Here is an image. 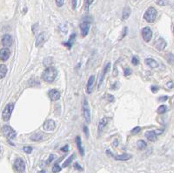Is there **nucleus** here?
Listing matches in <instances>:
<instances>
[{"label": "nucleus", "instance_id": "obj_2", "mask_svg": "<svg viewBox=\"0 0 174 173\" xmlns=\"http://www.w3.org/2000/svg\"><path fill=\"white\" fill-rule=\"evenodd\" d=\"M157 15H158L157 10L153 7H150L145 11V15H144V19L148 23H153L156 20V19H157Z\"/></svg>", "mask_w": 174, "mask_h": 173}, {"label": "nucleus", "instance_id": "obj_10", "mask_svg": "<svg viewBox=\"0 0 174 173\" xmlns=\"http://www.w3.org/2000/svg\"><path fill=\"white\" fill-rule=\"evenodd\" d=\"M44 130H46V131H52V130H55L56 128V124L53 120L52 119H49V120L45 121L44 124L43 125Z\"/></svg>", "mask_w": 174, "mask_h": 173}, {"label": "nucleus", "instance_id": "obj_44", "mask_svg": "<svg viewBox=\"0 0 174 173\" xmlns=\"http://www.w3.org/2000/svg\"><path fill=\"white\" fill-rule=\"evenodd\" d=\"M153 131H154V133L156 135H160V134H161V133H162L163 131H164V130H163V129H162V130H161V129H159V130H153Z\"/></svg>", "mask_w": 174, "mask_h": 173}, {"label": "nucleus", "instance_id": "obj_19", "mask_svg": "<svg viewBox=\"0 0 174 173\" xmlns=\"http://www.w3.org/2000/svg\"><path fill=\"white\" fill-rule=\"evenodd\" d=\"M44 35H45V34L42 32V33H40L39 36H38L37 40H36V46H37V47L41 46L44 43V40H45V36H44Z\"/></svg>", "mask_w": 174, "mask_h": 173}, {"label": "nucleus", "instance_id": "obj_5", "mask_svg": "<svg viewBox=\"0 0 174 173\" xmlns=\"http://www.w3.org/2000/svg\"><path fill=\"white\" fill-rule=\"evenodd\" d=\"M14 109V105L13 104H8L7 105L5 106L3 113H2V117H3V119L5 121L10 120V117H11V113L13 111Z\"/></svg>", "mask_w": 174, "mask_h": 173}, {"label": "nucleus", "instance_id": "obj_46", "mask_svg": "<svg viewBox=\"0 0 174 173\" xmlns=\"http://www.w3.org/2000/svg\"><path fill=\"white\" fill-rule=\"evenodd\" d=\"M118 85H119V84H118V83L117 82V83H115V84H114V85H112V86H111V89H112V90H116L117 88L118 87Z\"/></svg>", "mask_w": 174, "mask_h": 173}, {"label": "nucleus", "instance_id": "obj_9", "mask_svg": "<svg viewBox=\"0 0 174 173\" xmlns=\"http://www.w3.org/2000/svg\"><path fill=\"white\" fill-rule=\"evenodd\" d=\"M12 42H13V39H12V37L9 35V34H5L3 36L2 38V40H1V43L3 44V46H5L6 48L10 47L12 45Z\"/></svg>", "mask_w": 174, "mask_h": 173}, {"label": "nucleus", "instance_id": "obj_37", "mask_svg": "<svg viewBox=\"0 0 174 173\" xmlns=\"http://www.w3.org/2000/svg\"><path fill=\"white\" fill-rule=\"evenodd\" d=\"M83 130H84V132L85 133L86 137L88 138V137H89V130H88V127H87L86 125H85V126H84V128H83Z\"/></svg>", "mask_w": 174, "mask_h": 173}, {"label": "nucleus", "instance_id": "obj_32", "mask_svg": "<svg viewBox=\"0 0 174 173\" xmlns=\"http://www.w3.org/2000/svg\"><path fill=\"white\" fill-rule=\"evenodd\" d=\"M23 150H24V151L25 153L31 154V151H32V147H31V146H24V148H23Z\"/></svg>", "mask_w": 174, "mask_h": 173}, {"label": "nucleus", "instance_id": "obj_6", "mask_svg": "<svg viewBox=\"0 0 174 173\" xmlns=\"http://www.w3.org/2000/svg\"><path fill=\"white\" fill-rule=\"evenodd\" d=\"M79 27H80V31H81V34H82L83 37L87 36L90 27H91V20H84L80 24Z\"/></svg>", "mask_w": 174, "mask_h": 173}, {"label": "nucleus", "instance_id": "obj_25", "mask_svg": "<svg viewBox=\"0 0 174 173\" xmlns=\"http://www.w3.org/2000/svg\"><path fill=\"white\" fill-rule=\"evenodd\" d=\"M137 146H138L139 149L142 150H145L147 147V144H146L145 140H139L137 142Z\"/></svg>", "mask_w": 174, "mask_h": 173}, {"label": "nucleus", "instance_id": "obj_41", "mask_svg": "<svg viewBox=\"0 0 174 173\" xmlns=\"http://www.w3.org/2000/svg\"><path fill=\"white\" fill-rule=\"evenodd\" d=\"M151 92H153V93H156V92H158V91H159V87L151 86Z\"/></svg>", "mask_w": 174, "mask_h": 173}, {"label": "nucleus", "instance_id": "obj_21", "mask_svg": "<svg viewBox=\"0 0 174 173\" xmlns=\"http://www.w3.org/2000/svg\"><path fill=\"white\" fill-rule=\"evenodd\" d=\"M145 137L148 140H150L151 142H155L157 140V135L155 134L154 131H146L145 132Z\"/></svg>", "mask_w": 174, "mask_h": 173}, {"label": "nucleus", "instance_id": "obj_11", "mask_svg": "<svg viewBox=\"0 0 174 173\" xmlns=\"http://www.w3.org/2000/svg\"><path fill=\"white\" fill-rule=\"evenodd\" d=\"M10 56V51L8 48H3L0 50V60L7 61Z\"/></svg>", "mask_w": 174, "mask_h": 173}, {"label": "nucleus", "instance_id": "obj_47", "mask_svg": "<svg viewBox=\"0 0 174 173\" xmlns=\"http://www.w3.org/2000/svg\"><path fill=\"white\" fill-rule=\"evenodd\" d=\"M77 0H72L73 9H76V7H77Z\"/></svg>", "mask_w": 174, "mask_h": 173}, {"label": "nucleus", "instance_id": "obj_23", "mask_svg": "<svg viewBox=\"0 0 174 173\" xmlns=\"http://www.w3.org/2000/svg\"><path fill=\"white\" fill-rule=\"evenodd\" d=\"M8 69L5 64H0V79H3L6 76Z\"/></svg>", "mask_w": 174, "mask_h": 173}, {"label": "nucleus", "instance_id": "obj_14", "mask_svg": "<svg viewBox=\"0 0 174 173\" xmlns=\"http://www.w3.org/2000/svg\"><path fill=\"white\" fill-rule=\"evenodd\" d=\"M110 70H111V63H108L106 65L105 69H104V71H103V73H102L101 77H100V80H99L98 85H97V88H98V89H99V88H100V86H101L102 82H103V80H104V77H105V76H106L107 73L109 72V71H110Z\"/></svg>", "mask_w": 174, "mask_h": 173}, {"label": "nucleus", "instance_id": "obj_38", "mask_svg": "<svg viewBox=\"0 0 174 173\" xmlns=\"http://www.w3.org/2000/svg\"><path fill=\"white\" fill-rule=\"evenodd\" d=\"M127 31H128V29H127V27H125V28H124V31H123V34H122V37H121V39H124V38L126 37V34H127Z\"/></svg>", "mask_w": 174, "mask_h": 173}, {"label": "nucleus", "instance_id": "obj_35", "mask_svg": "<svg viewBox=\"0 0 174 173\" xmlns=\"http://www.w3.org/2000/svg\"><path fill=\"white\" fill-rule=\"evenodd\" d=\"M54 159H55V157H54L53 154H51V155H50V157H49V159H47V161H46V163H47V164L51 163L52 162V160H53Z\"/></svg>", "mask_w": 174, "mask_h": 173}, {"label": "nucleus", "instance_id": "obj_24", "mask_svg": "<svg viewBox=\"0 0 174 173\" xmlns=\"http://www.w3.org/2000/svg\"><path fill=\"white\" fill-rule=\"evenodd\" d=\"M130 7H126L125 9H124V10H123V15H122V19L124 20L127 19L129 17H130Z\"/></svg>", "mask_w": 174, "mask_h": 173}, {"label": "nucleus", "instance_id": "obj_45", "mask_svg": "<svg viewBox=\"0 0 174 173\" xmlns=\"http://www.w3.org/2000/svg\"><path fill=\"white\" fill-rule=\"evenodd\" d=\"M61 150H62V151H64V152H67L68 150H69V145H68V144H66V145H65V146H64V148H62V149H61Z\"/></svg>", "mask_w": 174, "mask_h": 173}, {"label": "nucleus", "instance_id": "obj_48", "mask_svg": "<svg viewBox=\"0 0 174 173\" xmlns=\"http://www.w3.org/2000/svg\"><path fill=\"white\" fill-rule=\"evenodd\" d=\"M167 87H169V88H172L173 87V82L172 81H170L169 83H167Z\"/></svg>", "mask_w": 174, "mask_h": 173}, {"label": "nucleus", "instance_id": "obj_31", "mask_svg": "<svg viewBox=\"0 0 174 173\" xmlns=\"http://www.w3.org/2000/svg\"><path fill=\"white\" fill-rule=\"evenodd\" d=\"M157 4L160 6H164L168 4V0H157Z\"/></svg>", "mask_w": 174, "mask_h": 173}, {"label": "nucleus", "instance_id": "obj_12", "mask_svg": "<svg viewBox=\"0 0 174 173\" xmlns=\"http://www.w3.org/2000/svg\"><path fill=\"white\" fill-rule=\"evenodd\" d=\"M48 95L51 98L52 101H57L60 98V92H58V90H55V89H52L51 91H49Z\"/></svg>", "mask_w": 174, "mask_h": 173}, {"label": "nucleus", "instance_id": "obj_30", "mask_svg": "<svg viewBox=\"0 0 174 173\" xmlns=\"http://www.w3.org/2000/svg\"><path fill=\"white\" fill-rule=\"evenodd\" d=\"M141 130V128L140 126H136L135 128H133L132 130H131V134H138V133H139Z\"/></svg>", "mask_w": 174, "mask_h": 173}, {"label": "nucleus", "instance_id": "obj_49", "mask_svg": "<svg viewBox=\"0 0 174 173\" xmlns=\"http://www.w3.org/2000/svg\"><path fill=\"white\" fill-rule=\"evenodd\" d=\"M114 145H115V146L118 145V140H115V142H114Z\"/></svg>", "mask_w": 174, "mask_h": 173}, {"label": "nucleus", "instance_id": "obj_28", "mask_svg": "<svg viewBox=\"0 0 174 173\" xmlns=\"http://www.w3.org/2000/svg\"><path fill=\"white\" fill-rule=\"evenodd\" d=\"M167 111V106L164 105H160L159 108H158V113L159 114H164Z\"/></svg>", "mask_w": 174, "mask_h": 173}, {"label": "nucleus", "instance_id": "obj_13", "mask_svg": "<svg viewBox=\"0 0 174 173\" xmlns=\"http://www.w3.org/2000/svg\"><path fill=\"white\" fill-rule=\"evenodd\" d=\"M94 83H95V76H91L88 79V82H87V93L88 94H91L92 92V88H93V85H94Z\"/></svg>", "mask_w": 174, "mask_h": 173}, {"label": "nucleus", "instance_id": "obj_27", "mask_svg": "<svg viewBox=\"0 0 174 173\" xmlns=\"http://www.w3.org/2000/svg\"><path fill=\"white\" fill-rule=\"evenodd\" d=\"M43 138V136L40 134V133H34L31 137V139L32 141H40Z\"/></svg>", "mask_w": 174, "mask_h": 173}, {"label": "nucleus", "instance_id": "obj_42", "mask_svg": "<svg viewBox=\"0 0 174 173\" xmlns=\"http://www.w3.org/2000/svg\"><path fill=\"white\" fill-rule=\"evenodd\" d=\"M93 1H94V0H86V6H85V8H86V10H88V7H89V5H92V3H93Z\"/></svg>", "mask_w": 174, "mask_h": 173}, {"label": "nucleus", "instance_id": "obj_33", "mask_svg": "<svg viewBox=\"0 0 174 173\" xmlns=\"http://www.w3.org/2000/svg\"><path fill=\"white\" fill-rule=\"evenodd\" d=\"M131 63H132L134 65H138V64H139V58H137L136 56H134V57L132 58V59H131Z\"/></svg>", "mask_w": 174, "mask_h": 173}, {"label": "nucleus", "instance_id": "obj_1", "mask_svg": "<svg viewBox=\"0 0 174 173\" xmlns=\"http://www.w3.org/2000/svg\"><path fill=\"white\" fill-rule=\"evenodd\" d=\"M57 75H58L57 69L52 66H50L44 71V72L42 73V78H43L44 81L47 82V83H52L56 79Z\"/></svg>", "mask_w": 174, "mask_h": 173}, {"label": "nucleus", "instance_id": "obj_8", "mask_svg": "<svg viewBox=\"0 0 174 173\" xmlns=\"http://www.w3.org/2000/svg\"><path fill=\"white\" fill-rule=\"evenodd\" d=\"M142 37L145 42H150L152 38V31L150 29V27H145L142 30Z\"/></svg>", "mask_w": 174, "mask_h": 173}, {"label": "nucleus", "instance_id": "obj_50", "mask_svg": "<svg viewBox=\"0 0 174 173\" xmlns=\"http://www.w3.org/2000/svg\"><path fill=\"white\" fill-rule=\"evenodd\" d=\"M0 151H1V147H0Z\"/></svg>", "mask_w": 174, "mask_h": 173}, {"label": "nucleus", "instance_id": "obj_15", "mask_svg": "<svg viewBox=\"0 0 174 173\" xmlns=\"http://www.w3.org/2000/svg\"><path fill=\"white\" fill-rule=\"evenodd\" d=\"M75 39H76V33H72V35H71V37H70V39H69L68 41H66V42H64L63 45L66 46L69 50H71L72 47L73 43H74Z\"/></svg>", "mask_w": 174, "mask_h": 173}, {"label": "nucleus", "instance_id": "obj_22", "mask_svg": "<svg viewBox=\"0 0 174 173\" xmlns=\"http://www.w3.org/2000/svg\"><path fill=\"white\" fill-rule=\"evenodd\" d=\"M131 159V155L128 153L122 154V155H118L115 157L116 160H119V161H126V160H129Z\"/></svg>", "mask_w": 174, "mask_h": 173}, {"label": "nucleus", "instance_id": "obj_36", "mask_svg": "<svg viewBox=\"0 0 174 173\" xmlns=\"http://www.w3.org/2000/svg\"><path fill=\"white\" fill-rule=\"evenodd\" d=\"M64 0H56V4L58 7H61L64 5Z\"/></svg>", "mask_w": 174, "mask_h": 173}, {"label": "nucleus", "instance_id": "obj_26", "mask_svg": "<svg viewBox=\"0 0 174 173\" xmlns=\"http://www.w3.org/2000/svg\"><path fill=\"white\" fill-rule=\"evenodd\" d=\"M74 158H75V154H72V156L66 160V161L64 162V163L62 164V168H65V167H67L68 165H70V163L72 162V160L74 159Z\"/></svg>", "mask_w": 174, "mask_h": 173}, {"label": "nucleus", "instance_id": "obj_29", "mask_svg": "<svg viewBox=\"0 0 174 173\" xmlns=\"http://www.w3.org/2000/svg\"><path fill=\"white\" fill-rule=\"evenodd\" d=\"M61 167L59 166V164H58V163H55L54 164V166L52 167V172H54V173H57V172H59L60 171H61Z\"/></svg>", "mask_w": 174, "mask_h": 173}, {"label": "nucleus", "instance_id": "obj_4", "mask_svg": "<svg viewBox=\"0 0 174 173\" xmlns=\"http://www.w3.org/2000/svg\"><path fill=\"white\" fill-rule=\"evenodd\" d=\"M2 130H3L4 135H5L7 138H9V139H13V138H16V136H17L16 131L10 127V125H4L3 128H2Z\"/></svg>", "mask_w": 174, "mask_h": 173}, {"label": "nucleus", "instance_id": "obj_20", "mask_svg": "<svg viewBox=\"0 0 174 173\" xmlns=\"http://www.w3.org/2000/svg\"><path fill=\"white\" fill-rule=\"evenodd\" d=\"M145 63L148 66H150L151 68H156L159 66L158 62L156 60H154V59H152V58H146L145 60Z\"/></svg>", "mask_w": 174, "mask_h": 173}, {"label": "nucleus", "instance_id": "obj_17", "mask_svg": "<svg viewBox=\"0 0 174 173\" xmlns=\"http://www.w3.org/2000/svg\"><path fill=\"white\" fill-rule=\"evenodd\" d=\"M108 121H109V118L108 117H103L102 119H100L99 121V124H98V131L101 132L102 130H104V128L106 127L108 124Z\"/></svg>", "mask_w": 174, "mask_h": 173}, {"label": "nucleus", "instance_id": "obj_16", "mask_svg": "<svg viewBox=\"0 0 174 173\" xmlns=\"http://www.w3.org/2000/svg\"><path fill=\"white\" fill-rule=\"evenodd\" d=\"M155 46H156V48L158 49V50H160V51H162V50H164V49L166 47V42L164 41V39H162V38H160V39H159L158 40H157V41H156Z\"/></svg>", "mask_w": 174, "mask_h": 173}, {"label": "nucleus", "instance_id": "obj_34", "mask_svg": "<svg viewBox=\"0 0 174 173\" xmlns=\"http://www.w3.org/2000/svg\"><path fill=\"white\" fill-rule=\"evenodd\" d=\"M124 74H125V76H126V77L130 76V74H131V71H130V68H126V69H125V72H124Z\"/></svg>", "mask_w": 174, "mask_h": 173}, {"label": "nucleus", "instance_id": "obj_40", "mask_svg": "<svg viewBox=\"0 0 174 173\" xmlns=\"http://www.w3.org/2000/svg\"><path fill=\"white\" fill-rule=\"evenodd\" d=\"M167 99H168V97H167V96H163V97H160V98H159V101L164 102V101H166Z\"/></svg>", "mask_w": 174, "mask_h": 173}, {"label": "nucleus", "instance_id": "obj_39", "mask_svg": "<svg viewBox=\"0 0 174 173\" xmlns=\"http://www.w3.org/2000/svg\"><path fill=\"white\" fill-rule=\"evenodd\" d=\"M107 99H108V101L109 102H113L114 101V96L109 94V95H107Z\"/></svg>", "mask_w": 174, "mask_h": 173}, {"label": "nucleus", "instance_id": "obj_43", "mask_svg": "<svg viewBox=\"0 0 174 173\" xmlns=\"http://www.w3.org/2000/svg\"><path fill=\"white\" fill-rule=\"evenodd\" d=\"M74 167L76 169H77V170H79V171H83V168L79 165V163H74Z\"/></svg>", "mask_w": 174, "mask_h": 173}, {"label": "nucleus", "instance_id": "obj_7", "mask_svg": "<svg viewBox=\"0 0 174 173\" xmlns=\"http://www.w3.org/2000/svg\"><path fill=\"white\" fill-rule=\"evenodd\" d=\"M14 168L19 172H24V170H25V163H24V160L20 158L16 159L14 162Z\"/></svg>", "mask_w": 174, "mask_h": 173}, {"label": "nucleus", "instance_id": "obj_18", "mask_svg": "<svg viewBox=\"0 0 174 173\" xmlns=\"http://www.w3.org/2000/svg\"><path fill=\"white\" fill-rule=\"evenodd\" d=\"M76 144H77V149L79 150V153L81 156H84V154H85V150H84V148H83L82 146V140H81V138L78 136L76 138Z\"/></svg>", "mask_w": 174, "mask_h": 173}, {"label": "nucleus", "instance_id": "obj_3", "mask_svg": "<svg viewBox=\"0 0 174 173\" xmlns=\"http://www.w3.org/2000/svg\"><path fill=\"white\" fill-rule=\"evenodd\" d=\"M83 115L86 121V123H91V110H90V106L88 104L86 97H85L84 99V105H83Z\"/></svg>", "mask_w": 174, "mask_h": 173}]
</instances>
